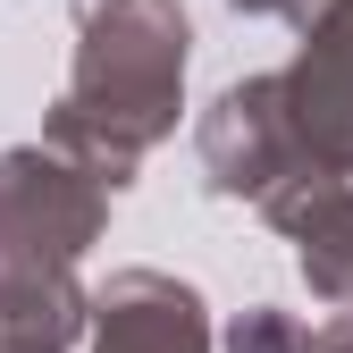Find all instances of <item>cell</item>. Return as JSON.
Here are the masks:
<instances>
[{
    "mask_svg": "<svg viewBox=\"0 0 353 353\" xmlns=\"http://www.w3.org/2000/svg\"><path fill=\"white\" fill-rule=\"evenodd\" d=\"M176 76H185V17H176V0H110L93 17V34H84L59 135L93 143L110 168H126L176 118Z\"/></svg>",
    "mask_w": 353,
    "mask_h": 353,
    "instance_id": "1",
    "label": "cell"
},
{
    "mask_svg": "<svg viewBox=\"0 0 353 353\" xmlns=\"http://www.w3.org/2000/svg\"><path fill=\"white\" fill-rule=\"evenodd\" d=\"M93 219H101V202L84 194L68 168L34 160V152L0 160V303L68 294L59 270L76 261V244L93 236Z\"/></svg>",
    "mask_w": 353,
    "mask_h": 353,
    "instance_id": "2",
    "label": "cell"
},
{
    "mask_svg": "<svg viewBox=\"0 0 353 353\" xmlns=\"http://www.w3.org/2000/svg\"><path fill=\"white\" fill-rule=\"evenodd\" d=\"M278 101H286L294 143L320 168H353V0H336V9L320 17L312 51H303V68L278 84Z\"/></svg>",
    "mask_w": 353,
    "mask_h": 353,
    "instance_id": "3",
    "label": "cell"
},
{
    "mask_svg": "<svg viewBox=\"0 0 353 353\" xmlns=\"http://www.w3.org/2000/svg\"><path fill=\"white\" fill-rule=\"evenodd\" d=\"M101 353H202V303L168 278H118L101 294Z\"/></svg>",
    "mask_w": 353,
    "mask_h": 353,
    "instance_id": "4",
    "label": "cell"
},
{
    "mask_svg": "<svg viewBox=\"0 0 353 353\" xmlns=\"http://www.w3.org/2000/svg\"><path fill=\"white\" fill-rule=\"evenodd\" d=\"M286 228L303 236V270L320 294H353V194H320L312 210H294Z\"/></svg>",
    "mask_w": 353,
    "mask_h": 353,
    "instance_id": "5",
    "label": "cell"
},
{
    "mask_svg": "<svg viewBox=\"0 0 353 353\" xmlns=\"http://www.w3.org/2000/svg\"><path fill=\"white\" fill-rule=\"evenodd\" d=\"M236 353H303V336H294L278 312H252V320L236 328Z\"/></svg>",
    "mask_w": 353,
    "mask_h": 353,
    "instance_id": "6",
    "label": "cell"
},
{
    "mask_svg": "<svg viewBox=\"0 0 353 353\" xmlns=\"http://www.w3.org/2000/svg\"><path fill=\"white\" fill-rule=\"evenodd\" d=\"M320 353H353V320H345V328H336V336H328Z\"/></svg>",
    "mask_w": 353,
    "mask_h": 353,
    "instance_id": "7",
    "label": "cell"
},
{
    "mask_svg": "<svg viewBox=\"0 0 353 353\" xmlns=\"http://www.w3.org/2000/svg\"><path fill=\"white\" fill-rule=\"evenodd\" d=\"M244 9H303V0H244Z\"/></svg>",
    "mask_w": 353,
    "mask_h": 353,
    "instance_id": "8",
    "label": "cell"
}]
</instances>
